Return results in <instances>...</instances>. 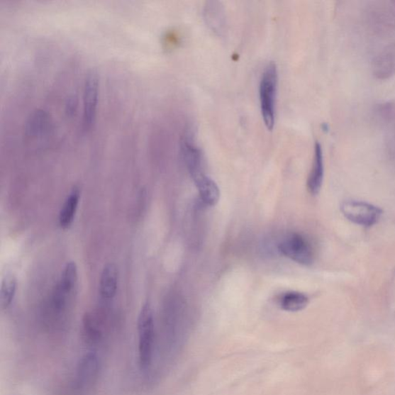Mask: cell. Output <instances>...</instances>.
I'll return each instance as SVG.
<instances>
[{
    "label": "cell",
    "mask_w": 395,
    "mask_h": 395,
    "mask_svg": "<svg viewBox=\"0 0 395 395\" xmlns=\"http://www.w3.org/2000/svg\"><path fill=\"white\" fill-rule=\"evenodd\" d=\"M78 279V271L75 262L70 261L65 265L57 286L55 305L57 309H64L67 297L72 294L75 289Z\"/></svg>",
    "instance_id": "7"
},
{
    "label": "cell",
    "mask_w": 395,
    "mask_h": 395,
    "mask_svg": "<svg viewBox=\"0 0 395 395\" xmlns=\"http://www.w3.org/2000/svg\"><path fill=\"white\" fill-rule=\"evenodd\" d=\"M100 371V362L98 355L87 353L79 360L76 370L75 384L78 389H87L95 383Z\"/></svg>",
    "instance_id": "6"
},
{
    "label": "cell",
    "mask_w": 395,
    "mask_h": 395,
    "mask_svg": "<svg viewBox=\"0 0 395 395\" xmlns=\"http://www.w3.org/2000/svg\"><path fill=\"white\" fill-rule=\"evenodd\" d=\"M83 336L87 344H98L102 338L101 329L99 323L91 315L85 316L83 322Z\"/></svg>",
    "instance_id": "18"
},
{
    "label": "cell",
    "mask_w": 395,
    "mask_h": 395,
    "mask_svg": "<svg viewBox=\"0 0 395 395\" xmlns=\"http://www.w3.org/2000/svg\"><path fill=\"white\" fill-rule=\"evenodd\" d=\"M278 250L285 257L304 266L311 265L314 250L304 236L297 233L286 234L278 245Z\"/></svg>",
    "instance_id": "3"
},
{
    "label": "cell",
    "mask_w": 395,
    "mask_h": 395,
    "mask_svg": "<svg viewBox=\"0 0 395 395\" xmlns=\"http://www.w3.org/2000/svg\"><path fill=\"white\" fill-rule=\"evenodd\" d=\"M280 308L287 312H299L309 304L308 296L303 293L289 291L281 295L278 301Z\"/></svg>",
    "instance_id": "15"
},
{
    "label": "cell",
    "mask_w": 395,
    "mask_h": 395,
    "mask_svg": "<svg viewBox=\"0 0 395 395\" xmlns=\"http://www.w3.org/2000/svg\"><path fill=\"white\" fill-rule=\"evenodd\" d=\"M66 112L68 116H72L77 108V99L74 96H69L65 105Z\"/></svg>",
    "instance_id": "20"
},
{
    "label": "cell",
    "mask_w": 395,
    "mask_h": 395,
    "mask_svg": "<svg viewBox=\"0 0 395 395\" xmlns=\"http://www.w3.org/2000/svg\"><path fill=\"white\" fill-rule=\"evenodd\" d=\"M205 18L208 26L212 28L215 32H221L222 30L225 17L223 9L218 2H208L205 6Z\"/></svg>",
    "instance_id": "16"
},
{
    "label": "cell",
    "mask_w": 395,
    "mask_h": 395,
    "mask_svg": "<svg viewBox=\"0 0 395 395\" xmlns=\"http://www.w3.org/2000/svg\"><path fill=\"white\" fill-rule=\"evenodd\" d=\"M118 284V270L113 263L104 266L100 279V293L105 300H111L116 296Z\"/></svg>",
    "instance_id": "13"
},
{
    "label": "cell",
    "mask_w": 395,
    "mask_h": 395,
    "mask_svg": "<svg viewBox=\"0 0 395 395\" xmlns=\"http://www.w3.org/2000/svg\"><path fill=\"white\" fill-rule=\"evenodd\" d=\"M369 21L377 30H391L395 25V2L377 3L370 9Z\"/></svg>",
    "instance_id": "8"
},
{
    "label": "cell",
    "mask_w": 395,
    "mask_h": 395,
    "mask_svg": "<svg viewBox=\"0 0 395 395\" xmlns=\"http://www.w3.org/2000/svg\"><path fill=\"white\" fill-rule=\"evenodd\" d=\"M17 281L13 275H6L0 288V304L6 310L12 304L16 296Z\"/></svg>",
    "instance_id": "17"
},
{
    "label": "cell",
    "mask_w": 395,
    "mask_h": 395,
    "mask_svg": "<svg viewBox=\"0 0 395 395\" xmlns=\"http://www.w3.org/2000/svg\"><path fill=\"white\" fill-rule=\"evenodd\" d=\"M377 117L390 130L395 129V103H384L377 106Z\"/></svg>",
    "instance_id": "19"
},
{
    "label": "cell",
    "mask_w": 395,
    "mask_h": 395,
    "mask_svg": "<svg viewBox=\"0 0 395 395\" xmlns=\"http://www.w3.org/2000/svg\"><path fill=\"white\" fill-rule=\"evenodd\" d=\"M340 211L347 221L364 227L374 226L383 213L379 207L356 200L343 201L340 205Z\"/></svg>",
    "instance_id": "4"
},
{
    "label": "cell",
    "mask_w": 395,
    "mask_h": 395,
    "mask_svg": "<svg viewBox=\"0 0 395 395\" xmlns=\"http://www.w3.org/2000/svg\"><path fill=\"white\" fill-rule=\"evenodd\" d=\"M324 178V161L323 148L319 142L314 145L313 159L311 169L306 182V188L310 194H319Z\"/></svg>",
    "instance_id": "10"
},
{
    "label": "cell",
    "mask_w": 395,
    "mask_h": 395,
    "mask_svg": "<svg viewBox=\"0 0 395 395\" xmlns=\"http://www.w3.org/2000/svg\"><path fill=\"white\" fill-rule=\"evenodd\" d=\"M80 197L81 191L77 187H74L67 197L59 214V224L62 229L67 230L73 224Z\"/></svg>",
    "instance_id": "14"
},
{
    "label": "cell",
    "mask_w": 395,
    "mask_h": 395,
    "mask_svg": "<svg viewBox=\"0 0 395 395\" xmlns=\"http://www.w3.org/2000/svg\"><path fill=\"white\" fill-rule=\"evenodd\" d=\"M372 69L373 75L379 80H388L395 74V43L374 57Z\"/></svg>",
    "instance_id": "9"
},
{
    "label": "cell",
    "mask_w": 395,
    "mask_h": 395,
    "mask_svg": "<svg viewBox=\"0 0 395 395\" xmlns=\"http://www.w3.org/2000/svg\"><path fill=\"white\" fill-rule=\"evenodd\" d=\"M204 203L208 206H216L221 199V190L217 184L208 177L206 172L199 173L191 177Z\"/></svg>",
    "instance_id": "11"
},
{
    "label": "cell",
    "mask_w": 395,
    "mask_h": 395,
    "mask_svg": "<svg viewBox=\"0 0 395 395\" xmlns=\"http://www.w3.org/2000/svg\"><path fill=\"white\" fill-rule=\"evenodd\" d=\"M99 96V77L96 70L87 74L84 87L83 126L89 130L94 125Z\"/></svg>",
    "instance_id": "5"
},
{
    "label": "cell",
    "mask_w": 395,
    "mask_h": 395,
    "mask_svg": "<svg viewBox=\"0 0 395 395\" xmlns=\"http://www.w3.org/2000/svg\"><path fill=\"white\" fill-rule=\"evenodd\" d=\"M138 360L140 368L147 370L152 363L155 346V321L152 306L145 304L138 318Z\"/></svg>",
    "instance_id": "1"
},
{
    "label": "cell",
    "mask_w": 395,
    "mask_h": 395,
    "mask_svg": "<svg viewBox=\"0 0 395 395\" xmlns=\"http://www.w3.org/2000/svg\"><path fill=\"white\" fill-rule=\"evenodd\" d=\"M50 128V119L48 113L45 111L38 109L33 111L26 121L25 135L29 138H37L48 133Z\"/></svg>",
    "instance_id": "12"
},
{
    "label": "cell",
    "mask_w": 395,
    "mask_h": 395,
    "mask_svg": "<svg viewBox=\"0 0 395 395\" xmlns=\"http://www.w3.org/2000/svg\"><path fill=\"white\" fill-rule=\"evenodd\" d=\"M278 86V70L271 61L265 69L260 84V101L262 116L265 126L273 130L276 116V100Z\"/></svg>",
    "instance_id": "2"
}]
</instances>
